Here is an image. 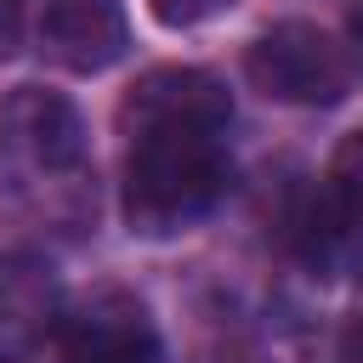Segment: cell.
Listing matches in <instances>:
<instances>
[{"instance_id": "1", "label": "cell", "mask_w": 363, "mask_h": 363, "mask_svg": "<svg viewBox=\"0 0 363 363\" xmlns=\"http://www.w3.org/2000/svg\"><path fill=\"white\" fill-rule=\"evenodd\" d=\"M233 159L216 125H136L125 130V221L142 238L182 233L227 193Z\"/></svg>"}, {"instance_id": "2", "label": "cell", "mask_w": 363, "mask_h": 363, "mask_svg": "<svg viewBox=\"0 0 363 363\" xmlns=\"http://www.w3.org/2000/svg\"><path fill=\"white\" fill-rule=\"evenodd\" d=\"M244 74L261 96L289 108H335L352 91L346 51L318 23H278L244 51Z\"/></svg>"}, {"instance_id": "3", "label": "cell", "mask_w": 363, "mask_h": 363, "mask_svg": "<svg viewBox=\"0 0 363 363\" xmlns=\"http://www.w3.org/2000/svg\"><path fill=\"white\" fill-rule=\"evenodd\" d=\"M62 363H159V323L130 289H96L57 318Z\"/></svg>"}, {"instance_id": "4", "label": "cell", "mask_w": 363, "mask_h": 363, "mask_svg": "<svg viewBox=\"0 0 363 363\" xmlns=\"http://www.w3.org/2000/svg\"><path fill=\"white\" fill-rule=\"evenodd\" d=\"M0 147L17 153L23 164L45 170V176L79 170V159H85V125H79V108H74L62 91L17 85V91L0 102Z\"/></svg>"}, {"instance_id": "5", "label": "cell", "mask_w": 363, "mask_h": 363, "mask_svg": "<svg viewBox=\"0 0 363 363\" xmlns=\"http://www.w3.org/2000/svg\"><path fill=\"white\" fill-rule=\"evenodd\" d=\"M40 45L68 74H102L130 51L125 0H45Z\"/></svg>"}, {"instance_id": "6", "label": "cell", "mask_w": 363, "mask_h": 363, "mask_svg": "<svg viewBox=\"0 0 363 363\" xmlns=\"http://www.w3.org/2000/svg\"><path fill=\"white\" fill-rule=\"evenodd\" d=\"M136 125H233V96L204 68H153L142 74L119 102V130Z\"/></svg>"}, {"instance_id": "7", "label": "cell", "mask_w": 363, "mask_h": 363, "mask_svg": "<svg viewBox=\"0 0 363 363\" xmlns=\"http://www.w3.org/2000/svg\"><path fill=\"white\" fill-rule=\"evenodd\" d=\"M57 318H62L57 272L34 255H0V357H17L34 340L57 335Z\"/></svg>"}, {"instance_id": "8", "label": "cell", "mask_w": 363, "mask_h": 363, "mask_svg": "<svg viewBox=\"0 0 363 363\" xmlns=\"http://www.w3.org/2000/svg\"><path fill=\"white\" fill-rule=\"evenodd\" d=\"M329 182H335V193L346 199V210L363 221V130L340 142V153H335V176H329Z\"/></svg>"}, {"instance_id": "9", "label": "cell", "mask_w": 363, "mask_h": 363, "mask_svg": "<svg viewBox=\"0 0 363 363\" xmlns=\"http://www.w3.org/2000/svg\"><path fill=\"white\" fill-rule=\"evenodd\" d=\"M147 6H153V17L164 28H199V23L221 17V11H233L238 0H147Z\"/></svg>"}, {"instance_id": "10", "label": "cell", "mask_w": 363, "mask_h": 363, "mask_svg": "<svg viewBox=\"0 0 363 363\" xmlns=\"http://www.w3.org/2000/svg\"><path fill=\"white\" fill-rule=\"evenodd\" d=\"M17 28H23V0H0V57L17 45Z\"/></svg>"}, {"instance_id": "11", "label": "cell", "mask_w": 363, "mask_h": 363, "mask_svg": "<svg viewBox=\"0 0 363 363\" xmlns=\"http://www.w3.org/2000/svg\"><path fill=\"white\" fill-rule=\"evenodd\" d=\"M352 45H357V62H363V0L352 6Z\"/></svg>"}]
</instances>
